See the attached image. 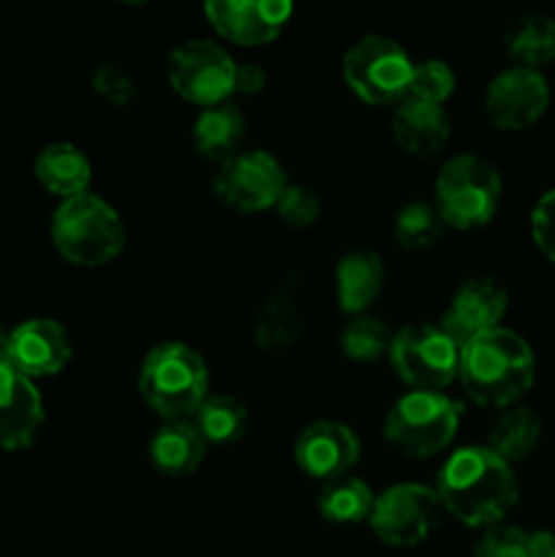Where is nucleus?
Returning <instances> with one entry per match:
<instances>
[{"mask_svg":"<svg viewBox=\"0 0 555 557\" xmlns=\"http://www.w3.org/2000/svg\"><path fill=\"white\" fill-rule=\"evenodd\" d=\"M441 509L466 528L501 525L520 500L515 466L490 446H466L446 457L435 479Z\"/></svg>","mask_w":555,"mask_h":557,"instance_id":"1","label":"nucleus"},{"mask_svg":"<svg viewBox=\"0 0 555 557\" xmlns=\"http://www.w3.org/2000/svg\"><path fill=\"white\" fill-rule=\"evenodd\" d=\"M536 379V357L522 335L498 326L471 337L460 348L457 381L462 392L482 408L517 406Z\"/></svg>","mask_w":555,"mask_h":557,"instance_id":"2","label":"nucleus"},{"mask_svg":"<svg viewBox=\"0 0 555 557\" xmlns=\"http://www.w3.org/2000/svg\"><path fill=\"white\" fill-rule=\"evenodd\" d=\"M49 237L63 261L82 270H98L123 253L128 232L120 212L107 199L87 190L60 201L49 223Z\"/></svg>","mask_w":555,"mask_h":557,"instance_id":"3","label":"nucleus"},{"mask_svg":"<svg viewBox=\"0 0 555 557\" xmlns=\"http://www.w3.org/2000/svg\"><path fill=\"white\" fill-rule=\"evenodd\" d=\"M139 395L145 406L163 422L190 419L210 395V373L196 348L188 343H158L139 368Z\"/></svg>","mask_w":555,"mask_h":557,"instance_id":"4","label":"nucleus"},{"mask_svg":"<svg viewBox=\"0 0 555 557\" xmlns=\"http://www.w3.org/2000/svg\"><path fill=\"white\" fill-rule=\"evenodd\" d=\"M504 183L498 169L484 158L462 152L452 156L435 177L433 207L441 221L460 232L482 228L498 215Z\"/></svg>","mask_w":555,"mask_h":557,"instance_id":"5","label":"nucleus"},{"mask_svg":"<svg viewBox=\"0 0 555 557\" xmlns=\"http://www.w3.org/2000/svg\"><path fill=\"white\" fill-rule=\"evenodd\" d=\"M462 408L444 392H406L390 408L384 438L408 460H428L455 441Z\"/></svg>","mask_w":555,"mask_h":557,"instance_id":"6","label":"nucleus"},{"mask_svg":"<svg viewBox=\"0 0 555 557\" xmlns=\"http://www.w3.org/2000/svg\"><path fill=\"white\" fill-rule=\"evenodd\" d=\"M414 60L386 36H365L343 54V79L370 107H397L408 96Z\"/></svg>","mask_w":555,"mask_h":557,"instance_id":"7","label":"nucleus"},{"mask_svg":"<svg viewBox=\"0 0 555 557\" xmlns=\"http://www.w3.org/2000/svg\"><path fill=\"white\" fill-rule=\"evenodd\" d=\"M390 364L417 392H441L457 379L460 346L439 324H411L392 335Z\"/></svg>","mask_w":555,"mask_h":557,"instance_id":"8","label":"nucleus"},{"mask_svg":"<svg viewBox=\"0 0 555 557\" xmlns=\"http://www.w3.org/2000/svg\"><path fill=\"white\" fill-rule=\"evenodd\" d=\"M237 63L218 44L194 38L172 49L166 60V79L183 101L207 109L226 103L234 96Z\"/></svg>","mask_w":555,"mask_h":557,"instance_id":"9","label":"nucleus"},{"mask_svg":"<svg viewBox=\"0 0 555 557\" xmlns=\"http://www.w3.org/2000/svg\"><path fill=\"white\" fill-rule=\"evenodd\" d=\"M288 185L283 163L267 150H239L212 177V196L243 215L275 210Z\"/></svg>","mask_w":555,"mask_h":557,"instance_id":"10","label":"nucleus"},{"mask_svg":"<svg viewBox=\"0 0 555 557\" xmlns=\"http://www.w3.org/2000/svg\"><path fill=\"white\" fill-rule=\"evenodd\" d=\"M441 500L435 487L424 484H395L375 495L373 511H370V528L375 539L386 547L408 549L422 544L439 525Z\"/></svg>","mask_w":555,"mask_h":557,"instance_id":"11","label":"nucleus"},{"mask_svg":"<svg viewBox=\"0 0 555 557\" xmlns=\"http://www.w3.org/2000/svg\"><path fill=\"white\" fill-rule=\"evenodd\" d=\"M553 92L542 71L511 65L495 74L484 90V114L504 134L533 128L547 114Z\"/></svg>","mask_w":555,"mask_h":557,"instance_id":"12","label":"nucleus"},{"mask_svg":"<svg viewBox=\"0 0 555 557\" xmlns=\"http://www.w3.org/2000/svg\"><path fill=\"white\" fill-rule=\"evenodd\" d=\"M212 30L237 47L275 41L294 14V0H205Z\"/></svg>","mask_w":555,"mask_h":557,"instance_id":"13","label":"nucleus"},{"mask_svg":"<svg viewBox=\"0 0 555 557\" xmlns=\"http://www.w3.org/2000/svg\"><path fill=\"white\" fill-rule=\"evenodd\" d=\"M359 460V438L348 424L335 419H319L299 433L294 444V462L305 476L326 484L348 476Z\"/></svg>","mask_w":555,"mask_h":557,"instance_id":"14","label":"nucleus"},{"mask_svg":"<svg viewBox=\"0 0 555 557\" xmlns=\"http://www.w3.org/2000/svg\"><path fill=\"white\" fill-rule=\"evenodd\" d=\"M506 310L509 294L495 277H471L457 288L439 326L462 348L471 337L498 330Z\"/></svg>","mask_w":555,"mask_h":557,"instance_id":"15","label":"nucleus"},{"mask_svg":"<svg viewBox=\"0 0 555 557\" xmlns=\"http://www.w3.org/2000/svg\"><path fill=\"white\" fill-rule=\"evenodd\" d=\"M71 337L54 319H27L11 330L9 364L27 379H49L71 362Z\"/></svg>","mask_w":555,"mask_h":557,"instance_id":"16","label":"nucleus"},{"mask_svg":"<svg viewBox=\"0 0 555 557\" xmlns=\"http://www.w3.org/2000/svg\"><path fill=\"white\" fill-rule=\"evenodd\" d=\"M44 428V397L33 379L9 362L0 364V449L22 451L33 446Z\"/></svg>","mask_w":555,"mask_h":557,"instance_id":"17","label":"nucleus"},{"mask_svg":"<svg viewBox=\"0 0 555 557\" xmlns=\"http://www.w3.org/2000/svg\"><path fill=\"white\" fill-rule=\"evenodd\" d=\"M452 136L449 114L439 103L403 98L392 112V139L414 158H430L446 147Z\"/></svg>","mask_w":555,"mask_h":557,"instance_id":"18","label":"nucleus"},{"mask_svg":"<svg viewBox=\"0 0 555 557\" xmlns=\"http://www.w3.org/2000/svg\"><path fill=\"white\" fill-rule=\"evenodd\" d=\"M384 261L373 250H351L335 267V299L341 313L365 315L384 292Z\"/></svg>","mask_w":555,"mask_h":557,"instance_id":"19","label":"nucleus"},{"mask_svg":"<svg viewBox=\"0 0 555 557\" xmlns=\"http://www.w3.org/2000/svg\"><path fill=\"white\" fill-rule=\"evenodd\" d=\"M147 455L161 476L183 479L199 471L207 455V444L190 419H180V422H163L152 433Z\"/></svg>","mask_w":555,"mask_h":557,"instance_id":"20","label":"nucleus"},{"mask_svg":"<svg viewBox=\"0 0 555 557\" xmlns=\"http://www.w3.org/2000/svg\"><path fill=\"white\" fill-rule=\"evenodd\" d=\"M33 172H36L38 185L47 194L58 196L60 201L74 199V196H82L90 190V158L85 156V150L71 145V141H54V145L44 147L36 156Z\"/></svg>","mask_w":555,"mask_h":557,"instance_id":"21","label":"nucleus"},{"mask_svg":"<svg viewBox=\"0 0 555 557\" xmlns=\"http://www.w3.org/2000/svg\"><path fill=\"white\" fill-rule=\"evenodd\" d=\"M245 117L232 101L201 109L194 123V147L201 158L226 163L243 150Z\"/></svg>","mask_w":555,"mask_h":557,"instance_id":"22","label":"nucleus"},{"mask_svg":"<svg viewBox=\"0 0 555 557\" xmlns=\"http://www.w3.org/2000/svg\"><path fill=\"white\" fill-rule=\"evenodd\" d=\"M305 319L297 299L278 292L261 302L254 319V341L261 351H286L303 337Z\"/></svg>","mask_w":555,"mask_h":557,"instance_id":"23","label":"nucleus"},{"mask_svg":"<svg viewBox=\"0 0 555 557\" xmlns=\"http://www.w3.org/2000/svg\"><path fill=\"white\" fill-rule=\"evenodd\" d=\"M539 441H542V419L536 411L517 403V406L504 408L498 413V419L490 428L488 446L501 460L515 466V462L528 460L533 455Z\"/></svg>","mask_w":555,"mask_h":557,"instance_id":"24","label":"nucleus"},{"mask_svg":"<svg viewBox=\"0 0 555 557\" xmlns=\"http://www.w3.org/2000/svg\"><path fill=\"white\" fill-rule=\"evenodd\" d=\"M504 47L515 65L542 69L555 60V20L544 14H522L506 27Z\"/></svg>","mask_w":555,"mask_h":557,"instance_id":"25","label":"nucleus"},{"mask_svg":"<svg viewBox=\"0 0 555 557\" xmlns=\"http://www.w3.org/2000/svg\"><path fill=\"white\" fill-rule=\"evenodd\" d=\"M375 495L370 484L357 476H341L321 484L319 515L332 525H359L370 520Z\"/></svg>","mask_w":555,"mask_h":557,"instance_id":"26","label":"nucleus"},{"mask_svg":"<svg viewBox=\"0 0 555 557\" xmlns=\"http://www.w3.org/2000/svg\"><path fill=\"white\" fill-rule=\"evenodd\" d=\"M190 422L207 446H232L248 430V408L234 395H207Z\"/></svg>","mask_w":555,"mask_h":557,"instance_id":"27","label":"nucleus"},{"mask_svg":"<svg viewBox=\"0 0 555 557\" xmlns=\"http://www.w3.org/2000/svg\"><path fill=\"white\" fill-rule=\"evenodd\" d=\"M446 223L441 221L439 210L424 201H411L403 207L395 218V239L406 250H428L444 237Z\"/></svg>","mask_w":555,"mask_h":557,"instance_id":"28","label":"nucleus"},{"mask_svg":"<svg viewBox=\"0 0 555 557\" xmlns=\"http://www.w3.org/2000/svg\"><path fill=\"white\" fill-rule=\"evenodd\" d=\"M390 343L392 332L386 330L384 321L370 319V315H357L341 332V351L351 362H375L390 354Z\"/></svg>","mask_w":555,"mask_h":557,"instance_id":"29","label":"nucleus"},{"mask_svg":"<svg viewBox=\"0 0 555 557\" xmlns=\"http://www.w3.org/2000/svg\"><path fill=\"white\" fill-rule=\"evenodd\" d=\"M455 87L457 76L452 65H446L444 60H422V63H414L411 87H408L406 98H419V101L444 107L452 92H455Z\"/></svg>","mask_w":555,"mask_h":557,"instance_id":"30","label":"nucleus"},{"mask_svg":"<svg viewBox=\"0 0 555 557\" xmlns=\"http://www.w3.org/2000/svg\"><path fill=\"white\" fill-rule=\"evenodd\" d=\"M473 557H531V531L517 525L484 528L473 544Z\"/></svg>","mask_w":555,"mask_h":557,"instance_id":"31","label":"nucleus"},{"mask_svg":"<svg viewBox=\"0 0 555 557\" xmlns=\"http://www.w3.org/2000/svg\"><path fill=\"white\" fill-rule=\"evenodd\" d=\"M278 218L292 228H308L319 221L321 199L310 185L288 183L275 205Z\"/></svg>","mask_w":555,"mask_h":557,"instance_id":"32","label":"nucleus"},{"mask_svg":"<svg viewBox=\"0 0 555 557\" xmlns=\"http://www.w3.org/2000/svg\"><path fill=\"white\" fill-rule=\"evenodd\" d=\"M92 90L112 107H128L136 101V82L134 76L118 63H101L92 74Z\"/></svg>","mask_w":555,"mask_h":557,"instance_id":"33","label":"nucleus"},{"mask_svg":"<svg viewBox=\"0 0 555 557\" xmlns=\"http://www.w3.org/2000/svg\"><path fill=\"white\" fill-rule=\"evenodd\" d=\"M531 237L539 253L555 264V188L539 196L531 210Z\"/></svg>","mask_w":555,"mask_h":557,"instance_id":"34","label":"nucleus"},{"mask_svg":"<svg viewBox=\"0 0 555 557\" xmlns=\"http://www.w3.org/2000/svg\"><path fill=\"white\" fill-rule=\"evenodd\" d=\"M267 74L261 65L256 63H237V74H234V92L239 96H256L264 90Z\"/></svg>","mask_w":555,"mask_h":557,"instance_id":"35","label":"nucleus"},{"mask_svg":"<svg viewBox=\"0 0 555 557\" xmlns=\"http://www.w3.org/2000/svg\"><path fill=\"white\" fill-rule=\"evenodd\" d=\"M553 555H555V533L531 531V557H553Z\"/></svg>","mask_w":555,"mask_h":557,"instance_id":"36","label":"nucleus"},{"mask_svg":"<svg viewBox=\"0 0 555 557\" xmlns=\"http://www.w3.org/2000/svg\"><path fill=\"white\" fill-rule=\"evenodd\" d=\"M9 341H11V330L0 326V364L9 362Z\"/></svg>","mask_w":555,"mask_h":557,"instance_id":"37","label":"nucleus"},{"mask_svg":"<svg viewBox=\"0 0 555 557\" xmlns=\"http://www.w3.org/2000/svg\"><path fill=\"white\" fill-rule=\"evenodd\" d=\"M123 3H147V0H123Z\"/></svg>","mask_w":555,"mask_h":557,"instance_id":"38","label":"nucleus"},{"mask_svg":"<svg viewBox=\"0 0 555 557\" xmlns=\"http://www.w3.org/2000/svg\"><path fill=\"white\" fill-rule=\"evenodd\" d=\"M553 557H555V555H553Z\"/></svg>","mask_w":555,"mask_h":557,"instance_id":"39","label":"nucleus"}]
</instances>
